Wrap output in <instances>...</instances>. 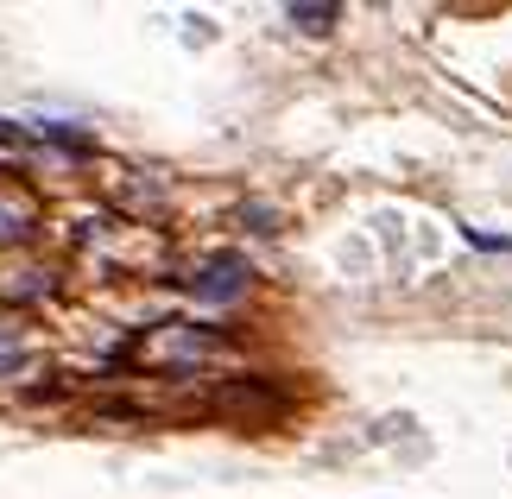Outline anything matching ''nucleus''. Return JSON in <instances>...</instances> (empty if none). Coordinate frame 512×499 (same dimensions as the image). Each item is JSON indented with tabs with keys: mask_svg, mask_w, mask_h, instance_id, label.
<instances>
[{
	"mask_svg": "<svg viewBox=\"0 0 512 499\" xmlns=\"http://www.w3.org/2000/svg\"><path fill=\"white\" fill-rule=\"evenodd\" d=\"M190 291L203 297V304H234V297L247 291V259H234V253L209 259V266H203V272L190 278Z\"/></svg>",
	"mask_w": 512,
	"mask_h": 499,
	"instance_id": "nucleus-1",
	"label": "nucleus"
},
{
	"mask_svg": "<svg viewBox=\"0 0 512 499\" xmlns=\"http://www.w3.org/2000/svg\"><path fill=\"white\" fill-rule=\"evenodd\" d=\"M291 19H298L304 32H329L336 26V7H291Z\"/></svg>",
	"mask_w": 512,
	"mask_h": 499,
	"instance_id": "nucleus-2",
	"label": "nucleus"
},
{
	"mask_svg": "<svg viewBox=\"0 0 512 499\" xmlns=\"http://www.w3.org/2000/svg\"><path fill=\"white\" fill-rule=\"evenodd\" d=\"M19 228H26V215H19V209H0V234H19Z\"/></svg>",
	"mask_w": 512,
	"mask_h": 499,
	"instance_id": "nucleus-3",
	"label": "nucleus"
}]
</instances>
